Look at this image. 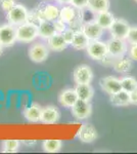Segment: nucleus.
<instances>
[{
  "instance_id": "4c0bfd02",
  "label": "nucleus",
  "mask_w": 137,
  "mask_h": 154,
  "mask_svg": "<svg viewBox=\"0 0 137 154\" xmlns=\"http://www.w3.org/2000/svg\"><path fill=\"white\" fill-rule=\"evenodd\" d=\"M2 48H3V46H2V44L0 43V54H2Z\"/></svg>"
},
{
  "instance_id": "9b49d317",
  "label": "nucleus",
  "mask_w": 137,
  "mask_h": 154,
  "mask_svg": "<svg viewBox=\"0 0 137 154\" xmlns=\"http://www.w3.org/2000/svg\"><path fill=\"white\" fill-rule=\"evenodd\" d=\"M61 114L56 107L54 106H46L44 108H42V113H41V118L40 121L46 125H53L58 121Z\"/></svg>"
},
{
  "instance_id": "dca6fc26",
  "label": "nucleus",
  "mask_w": 137,
  "mask_h": 154,
  "mask_svg": "<svg viewBox=\"0 0 137 154\" xmlns=\"http://www.w3.org/2000/svg\"><path fill=\"white\" fill-rule=\"evenodd\" d=\"M59 12L61 9H58V7L55 5H46L43 9H40L38 14L39 20H47V21H55L56 19L59 18Z\"/></svg>"
},
{
  "instance_id": "f257e3e1",
  "label": "nucleus",
  "mask_w": 137,
  "mask_h": 154,
  "mask_svg": "<svg viewBox=\"0 0 137 154\" xmlns=\"http://www.w3.org/2000/svg\"><path fill=\"white\" fill-rule=\"evenodd\" d=\"M39 36L38 26L34 23L22 24L16 28V41L19 42H31Z\"/></svg>"
},
{
  "instance_id": "423d86ee",
  "label": "nucleus",
  "mask_w": 137,
  "mask_h": 154,
  "mask_svg": "<svg viewBox=\"0 0 137 154\" xmlns=\"http://www.w3.org/2000/svg\"><path fill=\"white\" fill-rule=\"evenodd\" d=\"M130 25L127 21L123 19H117L114 21L113 25L109 28V31L112 33V36L115 38H120V39H125L128 36L129 30H130Z\"/></svg>"
},
{
  "instance_id": "c9c22d12",
  "label": "nucleus",
  "mask_w": 137,
  "mask_h": 154,
  "mask_svg": "<svg viewBox=\"0 0 137 154\" xmlns=\"http://www.w3.org/2000/svg\"><path fill=\"white\" fill-rule=\"evenodd\" d=\"M23 144H25V145H28V146H30V145H35L36 144V141L35 140H32V141H23Z\"/></svg>"
},
{
  "instance_id": "e433bc0d",
  "label": "nucleus",
  "mask_w": 137,
  "mask_h": 154,
  "mask_svg": "<svg viewBox=\"0 0 137 154\" xmlns=\"http://www.w3.org/2000/svg\"><path fill=\"white\" fill-rule=\"evenodd\" d=\"M59 3H71V0H57Z\"/></svg>"
},
{
  "instance_id": "bb28decb",
  "label": "nucleus",
  "mask_w": 137,
  "mask_h": 154,
  "mask_svg": "<svg viewBox=\"0 0 137 154\" xmlns=\"http://www.w3.org/2000/svg\"><path fill=\"white\" fill-rule=\"evenodd\" d=\"M121 85L122 89L128 91V93H131L134 88H137V80L134 77L126 76L121 79Z\"/></svg>"
},
{
  "instance_id": "aec40b11",
  "label": "nucleus",
  "mask_w": 137,
  "mask_h": 154,
  "mask_svg": "<svg viewBox=\"0 0 137 154\" xmlns=\"http://www.w3.org/2000/svg\"><path fill=\"white\" fill-rule=\"evenodd\" d=\"M75 91L77 93L78 99L88 102H90L94 94V91L90 85V83H78L75 88Z\"/></svg>"
},
{
  "instance_id": "c756f323",
  "label": "nucleus",
  "mask_w": 137,
  "mask_h": 154,
  "mask_svg": "<svg viewBox=\"0 0 137 154\" xmlns=\"http://www.w3.org/2000/svg\"><path fill=\"white\" fill-rule=\"evenodd\" d=\"M53 25H54V28H55L56 33H63L64 30H66V23L61 21V20H55V21H53Z\"/></svg>"
},
{
  "instance_id": "39448f33",
  "label": "nucleus",
  "mask_w": 137,
  "mask_h": 154,
  "mask_svg": "<svg viewBox=\"0 0 137 154\" xmlns=\"http://www.w3.org/2000/svg\"><path fill=\"white\" fill-rule=\"evenodd\" d=\"M106 45H108L109 54L115 59L121 58L127 53V44L124 39L113 37L106 42Z\"/></svg>"
},
{
  "instance_id": "cd10ccee",
  "label": "nucleus",
  "mask_w": 137,
  "mask_h": 154,
  "mask_svg": "<svg viewBox=\"0 0 137 154\" xmlns=\"http://www.w3.org/2000/svg\"><path fill=\"white\" fill-rule=\"evenodd\" d=\"M19 147V140H5L3 142V152L4 153H14Z\"/></svg>"
},
{
  "instance_id": "b1692460",
  "label": "nucleus",
  "mask_w": 137,
  "mask_h": 154,
  "mask_svg": "<svg viewBox=\"0 0 137 154\" xmlns=\"http://www.w3.org/2000/svg\"><path fill=\"white\" fill-rule=\"evenodd\" d=\"M115 20L116 19L114 18L113 14H111L109 11H106L98 12L95 21L103 29H109L112 25H113Z\"/></svg>"
},
{
  "instance_id": "6ab92c4d",
  "label": "nucleus",
  "mask_w": 137,
  "mask_h": 154,
  "mask_svg": "<svg viewBox=\"0 0 137 154\" xmlns=\"http://www.w3.org/2000/svg\"><path fill=\"white\" fill-rule=\"evenodd\" d=\"M113 67L115 71H117L118 73H127L132 69L133 64H132L131 58H127V57H121V58H117L114 61Z\"/></svg>"
},
{
  "instance_id": "1a4fd4ad",
  "label": "nucleus",
  "mask_w": 137,
  "mask_h": 154,
  "mask_svg": "<svg viewBox=\"0 0 137 154\" xmlns=\"http://www.w3.org/2000/svg\"><path fill=\"white\" fill-rule=\"evenodd\" d=\"M49 54V51L42 43H35L29 49V57L35 63H42L47 59Z\"/></svg>"
},
{
  "instance_id": "a878e982",
  "label": "nucleus",
  "mask_w": 137,
  "mask_h": 154,
  "mask_svg": "<svg viewBox=\"0 0 137 154\" xmlns=\"http://www.w3.org/2000/svg\"><path fill=\"white\" fill-rule=\"evenodd\" d=\"M63 143L61 140H55V139H51V140H45L43 142V149L45 152L48 153H55L61 150Z\"/></svg>"
},
{
  "instance_id": "4be33fe9",
  "label": "nucleus",
  "mask_w": 137,
  "mask_h": 154,
  "mask_svg": "<svg viewBox=\"0 0 137 154\" xmlns=\"http://www.w3.org/2000/svg\"><path fill=\"white\" fill-rule=\"evenodd\" d=\"M77 16H78V12L75 7L66 6L61 9L59 20H61L66 24H74L77 20Z\"/></svg>"
},
{
  "instance_id": "4468645a",
  "label": "nucleus",
  "mask_w": 137,
  "mask_h": 154,
  "mask_svg": "<svg viewBox=\"0 0 137 154\" xmlns=\"http://www.w3.org/2000/svg\"><path fill=\"white\" fill-rule=\"evenodd\" d=\"M77 100H78V96H77L75 88L64 89L58 96L59 104L63 107H66V108H72Z\"/></svg>"
},
{
  "instance_id": "20e7f679",
  "label": "nucleus",
  "mask_w": 137,
  "mask_h": 154,
  "mask_svg": "<svg viewBox=\"0 0 137 154\" xmlns=\"http://www.w3.org/2000/svg\"><path fill=\"white\" fill-rule=\"evenodd\" d=\"M16 41V29L10 24L0 26V43L3 48H9Z\"/></svg>"
},
{
  "instance_id": "7ed1b4c3",
  "label": "nucleus",
  "mask_w": 137,
  "mask_h": 154,
  "mask_svg": "<svg viewBox=\"0 0 137 154\" xmlns=\"http://www.w3.org/2000/svg\"><path fill=\"white\" fill-rule=\"evenodd\" d=\"M87 54L91 59L96 61H103L109 54L108 45L103 41L98 40H91L87 46Z\"/></svg>"
},
{
  "instance_id": "393cba45",
  "label": "nucleus",
  "mask_w": 137,
  "mask_h": 154,
  "mask_svg": "<svg viewBox=\"0 0 137 154\" xmlns=\"http://www.w3.org/2000/svg\"><path fill=\"white\" fill-rule=\"evenodd\" d=\"M90 11L96 12H101L109 11V0H88V4H87Z\"/></svg>"
},
{
  "instance_id": "ea45409f",
  "label": "nucleus",
  "mask_w": 137,
  "mask_h": 154,
  "mask_svg": "<svg viewBox=\"0 0 137 154\" xmlns=\"http://www.w3.org/2000/svg\"><path fill=\"white\" fill-rule=\"evenodd\" d=\"M134 1H136V2H137V0H134Z\"/></svg>"
},
{
  "instance_id": "f03ea898",
  "label": "nucleus",
  "mask_w": 137,
  "mask_h": 154,
  "mask_svg": "<svg viewBox=\"0 0 137 154\" xmlns=\"http://www.w3.org/2000/svg\"><path fill=\"white\" fill-rule=\"evenodd\" d=\"M7 20L12 26H19L29 20V11L22 4H16L9 11H7Z\"/></svg>"
},
{
  "instance_id": "f704fd0d",
  "label": "nucleus",
  "mask_w": 137,
  "mask_h": 154,
  "mask_svg": "<svg viewBox=\"0 0 137 154\" xmlns=\"http://www.w3.org/2000/svg\"><path fill=\"white\" fill-rule=\"evenodd\" d=\"M129 95H130V103L132 105H137V88L129 93Z\"/></svg>"
},
{
  "instance_id": "2eb2a0df",
  "label": "nucleus",
  "mask_w": 137,
  "mask_h": 154,
  "mask_svg": "<svg viewBox=\"0 0 137 154\" xmlns=\"http://www.w3.org/2000/svg\"><path fill=\"white\" fill-rule=\"evenodd\" d=\"M42 113V107L37 103H34L27 107L24 111V116L28 121L32 123H36L40 121Z\"/></svg>"
},
{
  "instance_id": "58836bf2",
  "label": "nucleus",
  "mask_w": 137,
  "mask_h": 154,
  "mask_svg": "<svg viewBox=\"0 0 137 154\" xmlns=\"http://www.w3.org/2000/svg\"><path fill=\"white\" fill-rule=\"evenodd\" d=\"M45 1H49V0H45Z\"/></svg>"
},
{
  "instance_id": "6e6552de",
  "label": "nucleus",
  "mask_w": 137,
  "mask_h": 154,
  "mask_svg": "<svg viewBox=\"0 0 137 154\" xmlns=\"http://www.w3.org/2000/svg\"><path fill=\"white\" fill-rule=\"evenodd\" d=\"M74 80L77 84L78 83H90L93 78V72L91 68L87 65H80L76 67L73 72Z\"/></svg>"
},
{
  "instance_id": "412c9836",
  "label": "nucleus",
  "mask_w": 137,
  "mask_h": 154,
  "mask_svg": "<svg viewBox=\"0 0 137 154\" xmlns=\"http://www.w3.org/2000/svg\"><path fill=\"white\" fill-rule=\"evenodd\" d=\"M111 103L113 104L114 106H118V107L128 106L131 104L130 95H129L128 91H124V89H121L118 93L114 94V95H111Z\"/></svg>"
},
{
  "instance_id": "473e14b6",
  "label": "nucleus",
  "mask_w": 137,
  "mask_h": 154,
  "mask_svg": "<svg viewBox=\"0 0 137 154\" xmlns=\"http://www.w3.org/2000/svg\"><path fill=\"white\" fill-rule=\"evenodd\" d=\"M75 32H76V31H74V30H72V29H66L63 32V35L64 37V39H66L67 42H68L69 44H71V41H72V39H73V37H74Z\"/></svg>"
},
{
  "instance_id": "72a5a7b5",
  "label": "nucleus",
  "mask_w": 137,
  "mask_h": 154,
  "mask_svg": "<svg viewBox=\"0 0 137 154\" xmlns=\"http://www.w3.org/2000/svg\"><path fill=\"white\" fill-rule=\"evenodd\" d=\"M129 57L133 61H137V43L131 44V48L129 49Z\"/></svg>"
},
{
  "instance_id": "5701e85b",
  "label": "nucleus",
  "mask_w": 137,
  "mask_h": 154,
  "mask_svg": "<svg viewBox=\"0 0 137 154\" xmlns=\"http://www.w3.org/2000/svg\"><path fill=\"white\" fill-rule=\"evenodd\" d=\"M89 42H90V40L87 38V36L83 33V32L76 31L74 34L73 39H72V41H71V45L73 46L74 48L80 51V49L87 48Z\"/></svg>"
},
{
  "instance_id": "a19ab883",
  "label": "nucleus",
  "mask_w": 137,
  "mask_h": 154,
  "mask_svg": "<svg viewBox=\"0 0 137 154\" xmlns=\"http://www.w3.org/2000/svg\"><path fill=\"white\" fill-rule=\"evenodd\" d=\"M0 1H3V0H0Z\"/></svg>"
},
{
  "instance_id": "f3484780",
  "label": "nucleus",
  "mask_w": 137,
  "mask_h": 154,
  "mask_svg": "<svg viewBox=\"0 0 137 154\" xmlns=\"http://www.w3.org/2000/svg\"><path fill=\"white\" fill-rule=\"evenodd\" d=\"M68 42L64 39L63 33H55L53 36L48 38L49 48L54 51H61L68 46Z\"/></svg>"
},
{
  "instance_id": "c85d7f7f",
  "label": "nucleus",
  "mask_w": 137,
  "mask_h": 154,
  "mask_svg": "<svg viewBox=\"0 0 137 154\" xmlns=\"http://www.w3.org/2000/svg\"><path fill=\"white\" fill-rule=\"evenodd\" d=\"M126 39L130 42L131 44H136L137 43V26L130 27L128 36H127Z\"/></svg>"
},
{
  "instance_id": "a211bd4d",
  "label": "nucleus",
  "mask_w": 137,
  "mask_h": 154,
  "mask_svg": "<svg viewBox=\"0 0 137 154\" xmlns=\"http://www.w3.org/2000/svg\"><path fill=\"white\" fill-rule=\"evenodd\" d=\"M38 31L39 36L45 39L50 38L51 36H53L56 33L53 22L47 21V20H40L38 25Z\"/></svg>"
},
{
  "instance_id": "7c9ffc66",
  "label": "nucleus",
  "mask_w": 137,
  "mask_h": 154,
  "mask_svg": "<svg viewBox=\"0 0 137 154\" xmlns=\"http://www.w3.org/2000/svg\"><path fill=\"white\" fill-rule=\"evenodd\" d=\"M14 1H16V0H3V1H0V2H1L2 9H3V11H9L12 7L16 5Z\"/></svg>"
},
{
  "instance_id": "2f4dec72",
  "label": "nucleus",
  "mask_w": 137,
  "mask_h": 154,
  "mask_svg": "<svg viewBox=\"0 0 137 154\" xmlns=\"http://www.w3.org/2000/svg\"><path fill=\"white\" fill-rule=\"evenodd\" d=\"M71 4L76 8H84V7H87V4H88V0H71Z\"/></svg>"
},
{
  "instance_id": "0eeeda50",
  "label": "nucleus",
  "mask_w": 137,
  "mask_h": 154,
  "mask_svg": "<svg viewBox=\"0 0 137 154\" xmlns=\"http://www.w3.org/2000/svg\"><path fill=\"white\" fill-rule=\"evenodd\" d=\"M72 113L77 119H85L91 115L92 107L88 101L78 99L74 106L72 107Z\"/></svg>"
},
{
  "instance_id": "f8f14e48",
  "label": "nucleus",
  "mask_w": 137,
  "mask_h": 154,
  "mask_svg": "<svg viewBox=\"0 0 137 154\" xmlns=\"http://www.w3.org/2000/svg\"><path fill=\"white\" fill-rule=\"evenodd\" d=\"M84 34L87 36V38L89 40H98L101 37L103 33V29L96 23V21L94 22H89L86 23L83 26V30H82Z\"/></svg>"
},
{
  "instance_id": "9d476101",
  "label": "nucleus",
  "mask_w": 137,
  "mask_h": 154,
  "mask_svg": "<svg viewBox=\"0 0 137 154\" xmlns=\"http://www.w3.org/2000/svg\"><path fill=\"white\" fill-rule=\"evenodd\" d=\"M100 84L103 91L106 93L109 94V95H114V94L118 93L122 89L121 85V79L117 78L115 76H106L100 79Z\"/></svg>"
},
{
  "instance_id": "ddd939ff",
  "label": "nucleus",
  "mask_w": 137,
  "mask_h": 154,
  "mask_svg": "<svg viewBox=\"0 0 137 154\" xmlns=\"http://www.w3.org/2000/svg\"><path fill=\"white\" fill-rule=\"evenodd\" d=\"M78 138L81 142L83 143H92L97 139V131L92 125H82L80 131H79Z\"/></svg>"
}]
</instances>
